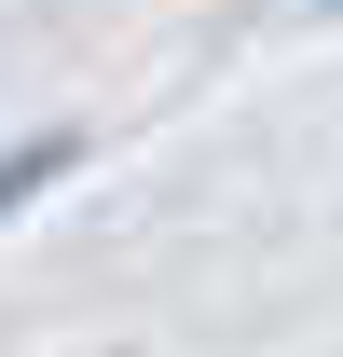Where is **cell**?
I'll return each instance as SVG.
<instances>
[{
    "mask_svg": "<svg viewBox=\"0 0 343 357\" xmlns=\"http://www.w3.org/2000/svg\"><path fill=\"white\" fill-rule=\"evenodd\" d=\"M55 165H83V137H14V151H0V206H28Z\"/></svg>",
    "mask_w": 343,
    "mask_h": 357,
    "instance_id": "cell-1",
    "label": "cell"
}]
</instances>
